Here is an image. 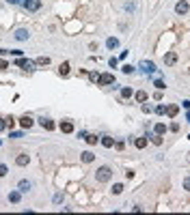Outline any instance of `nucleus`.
Segmentation results:
<instances>
[{
	"mask_svg": "<svg viewBox=\"0 0 190 215\" xmlns=\"http://www.w3.org/2000/svg\"><path fill=\"white\" fill-rule=\"evenodd\" d=\"M110 176H112V170L108 168V166H102V168L95 172V179H97L100 183H108V181H110Z\"/></svg>",
	"mask_w": 190,
	"mask_h": 215,
	"instance_id": "f257e3e1",
	"label": "nucleus"
},
{
	"mask_svg": "<svg viewBox=\"0 0 190 215\" xmlns=\"http://www.w3.org/2000/svg\"><path fill=\"white\" fill-rule=\"evenodd\" d=\"M22 2H24L26 11H39L41 9V0H22Z\"/></svg>",
	"mask_w": 190,
	"mask_h": 215,
	"instance_id": "f03ea898",
	"label": "nucleus"
},
{
	"mask_svg": "<svg viewBox=\"0 0 190 215\" xmlns=\"http://www.w3.org/2000/svg\"><path fill=\"white\" fill-rule=\"evenodd\" d=\"M188 11H190V5L186 2V0H179V2L175 5V13H177V15H186Z\"/></svg>",
	"mask_w": 190,
	"mask_h": 215,
	"instance_id": "7ed1b4c3",
	"label": "nucleus"
},
{
	"mask_svg": "<svg viewBox=\"0 0 190 215\" xmlns=\"http://www.w3.org/2000/svg\"><path fill=\"white\" fill-rule=\"evenodd\" d=\"M100 84H102V86L114 84V76H112V73H102V76H100Z\"/></svg>",
	"mask_w": 190,
	"mask_h": 215,
	"instance_id": "20e7f679",
	"label": "nucleus"
},
{
	"mask_svg": "<svg viewBox=\"0 0 190 215\" xmlns=\"http://www.w3.org/2000/svg\"><path fill=\"white\" fill-rule=\"evenodd\" d=\"M140 69L145 71V73H153V71H156V65H153L151 60H142V62H140Z\"/></svg>",
	"mask_w": 190,
	"mask_h": 215,
	"instance_id": "39448f33",
	"label": "nucleus"
},
{
	"mask_svg": "<svg viewBox=\"0 0 190 215\" xmlns=\"http://www.w3.org/2000/svg\"><path fill=\"white\" fill-rule=\"evenodd\" d=\"M33 123H35V121H33L30 116H26V114H24V116L19 118V125H22L24 129H30V127H33Z\"/></svg>",
	"mask_w": 190,
	"mask_h": 215,
	"instance_id": "423d86ee",
	"label": "nucleus"
},
{
	"mask_svg": "<svg viewBox=\"0 0 190 215\" xmlns=\"http://www.w3.org/2000/svg\"><path fill=\"white\" fill-rule=\"evenodd\" d=\"M15 65H17V67H22V69H33V62H30V60H26V58H22V56H17Z\"/></svg>",
	"mask_w": 190,
	"mask_h": 215,
	"instance_id": "0eeeda50",
	"label": "nucleus"
},
{
	"mask_svg": "<svg viewBox=\"0 0 190 215\" xmlns=\"http://www.w3.org/2000/svg\"><path fill=\"white\" fill-rule=\"evenodd\" d=\"M39 123H41V127H43V129H47V131H52V129L56 127V125H54V121H50V118H41Z\"/></svg>",
	"mask_w": 190,
	"mask_h": 215,
	"instance_id": "6e6552de",
	"label": "nucleus"
},
{
	"mask_svg": "<svg viewBox=\"0 0 190 215\" xmlns=\"http://www.w3.org/2000/svg\"><path fill=\"white\" fill-rule=\"evenodd\" d=\"M15 39H17V41H26V39H28V30H26V28L15 30Z\"/></svg>",
	"mask_w": 190,
	"mask_h": 215,
	"instance_id": "1a4fd4ad",
	"label": "nucleus"
},
{
	"mask_svg": "<svg viewBox=\"0 0 190 215\" xmlns=\"http://www.w3.org/2000/svg\"><path fill=\"white\" fill-rule=\"evenodd\" d=\"M61 131H63V133H71V131H74V123L63 121V123H61Z\"/></svg>",
	"mask_w": 190,
	"mask_h": 215,
	"instance_id": "9d476101",
	"label": "nucleus"
},
{
	"mask_svg": "<svg viewBox=\"0 0 190 215\" xmlns=\"http://www.w3.org/2000/svg\"><path fill=\"white\" fill-rule=\"evenodd\" d=\"M164 62H166V65H175V62H177V54H175V52H169V54L164 56Z\"/></svg>",
	"mask_w": 190,
	"mask_h": 215,
	"instance_id": "9b49d317",
	"label": "nucleus"
},
{
	"mask_svg": "<svg viewBox=\"0 0 190 215\" xmlns=\"http://www.w3.org/2000/svg\"><path fill=\"white\" fill-rule=\"evenodd\" d=\"M28 161H30V157H28V155H17V159H15V163H17V166H28Z\"/></svg>",
	"mask_w": 190,
	"mask_h": 215,
	"instance_id": "f8f14e48",
	"label": "nucleus"
},
{
	"mask_svg": "<svg viewBox=\"0 0 190 215\" xmlns=\"http://www.w3.org/2000/svg\"><path fill=\"white\" fill-rule=\"evenodd\" d=\"M93 159H95V155H93L91 151H84V153H82V161H84V163H91Z\"/></svg>",
	"mask_w": 190,
	"mask_h": 215,
	"instance_id": "ddd939ff",
	"label": "nucleus"
},
{
	"mask_svg": "<svg viewBox=\"0 0 190 215\" xmlns=\"http://www.w3.org/2000/svg\"><path fill=\"white\" fill-rule=\"evenodd\" d=\"M134 146H136V149H145V146H147V138H136Z\"/></svg>",
	"mask_w": 190,
	"mask_h": 215,
	"instance_id": "4468645a",
	"label": "nucleus"
},
{
	"mask_svg": "<svg viewBox=\"0 0 190 215\" xmlns=\"http://www.w3.org/2000/svg\"><path fill=\"white\" fill-rule=\"evenodd\" d=\"M177 112H179V106H166V114L169 116H177Z\"/></svg>",
	"mask_w": 190,
	"mask_h": 215,
	"instance_id": "2eb2a0df",
	"label": "nucleus"
},
{
	"mask_svg": "<svg viewBox=\"0 0 190 215\" xmlns=\"http://www.w3.org/2000/svg\"><path fill=\"white\" fill-rule=\"evenodd\" d=\"M17 187H19V192H28V189H30V181H19Z\"/></svg>",
	"mask_w": 190,
	"mask_h": 215,
	"instance_id": "dca6fc26",
	"label": "nucleus"
},
{
	"mask_svg": "<svg viewBox=\"0 0 190 215\" xmlns=\"http://www.w3.org/2000/svg\"><path fill=\"white\" fill-rule=\"evenodd\" d=\"M58 73H61V76H69V62H63V65L58 67Z\"/></svg>",
	"mask_w": 190,
	"mask_h": 215,
	"instance_id": "f3484780",
	"label": "nucleus"
},
{
	"mask_svg": "<svg viewBox=\"0 0 190 215\" xmlns=\"http://www.w3.org/2000/svg\"><path fill=\"white\" fill-rule=\"evenodd\" d=\"M106 45H108V47H110V50H114V47H117V45H119V39H117V37H110V39H108V41H106Z\"/></svg>",
	"mask_w": 190,
	"mask_h": 215,
	"instance_id": "a211bd4d",
	"label": "nucleus"
},
{
	"mask_svg": "<svg viewBox=\"0 0 190 215\" xmlns=\"http://www.w3.org/2000/svg\"><path fill=\"white\" fill-rule=\"evenodd\" d=\"M121 192H123V185H121V183H114V185H112V194H114V196H119Z\"/></svg>",
	"mask_w": 190,
	"mask_h": 215,
	"instance_id": "6ab92c4d",
	"label": "nucleus"
},
{
	"mask_svg": "<svg viewBox=\"0 0 190 215\" xmlns=\"http://www.w3.org/2000/svg\"><path fill=\"white\" fill-rule=\"evenodd\" d=\"M153 131H156V133H160V136H162V133H164V131H166V125H164V123H158V125H156V127H153Z\"/></svg>",
	"mask_w": 190,
	"mask_h": 215,
	"instance_id": "aec40b11",
	"label": "nucleus"
},
{
	"mask_svg": "<svg viewBox=\"0 0 190 215\" xmlns=\"http://www.w3.org/2000/svg\"><path fill=\"white\" fill-rule=\"evenodd\" d=\"M9 202H13V204L19 202V192H11V194H9Z\"/></svg>",
	"mask_w": 190,
	"mask_h": 215,
	"instance_id": "412c9836",
	"label": "nucleus"
},
{
	"mask_svg": "<svg viewBox=\"0 0 190 215\" xmlns=\"http://www.w3.org/2000/svg\"><path fill=\"white\" fill-rule=\"evenodd\" d=\"M102 144H104L106 149H112V144H114V140H112V138H102Z\"/></svg>",
	"mask_w": 190,
	"mask_h": 215,
	"instance_id": "4be33fe9",
	"label": "nucleus"
},
{
	"mask_svg": "<svg viewBox=\"0 0 190 215\" xmlns=\"http://www.w3.org/2000/svg\"><path fill=\"white\" fill-rule=\"evenodd\" d=\"M145 99H147V92L145 90H138L136 92V101H145Z\"/></svg>",
	"mask_w": 190,
	"mask_h": 215,
	"instance_id": "5701e85b",
	"label": "nucleus"
},
{
	"mask_svg": "<svg viewBox=\"0 0 190 215\" xmlns=\"http://www.w3.org/2000/svg\"><path fill=\"white\" fill-rule=\"evenodd\" d=\"M151 142H153V144H158V146H160V144H162V136H160V133L151 136Z\"/></svg>",
	"mask_w": 190,
	"mask_h": 215,
	"instance_id": "b1692460",
	"label": "nucleus"
},
{
	"mask_svg": "<svg viewBox=\"0 0 190 215\" xmlns=\"http://www.w3.org/2000/svg\"><path fill=\"white\" fill-rule=\"evenodd\" d=\"M97 136H86V144H97Z\"/></svg>",
	"mask_w": 190,
	"mask_h": 215,
	"instance_id": "393cba45",
	"label": "nucleus"
},
{
	"mask_svg": "<svg viewBox=\"0 0 190 215\" xmlns=\"http://www.w3.org/2000/svg\"><path fill=\"white\" fill-rule=\"evenodd\" d=\"M47 62H50V58H47V56H39V58H37V65H47Z\"/></svg>",
	"mask_w": 190,
	"mask_h": 215,
	"instance_id": "a878e982",
	"label": "nucleus"
},
{
	"mask_svg": "<svg viewBox=\"0 0 190 215\" xmlns=\"http://www.w3.org/2000/svg\"><path fill=\"white\" fill-rule=\"evenodd\" d=\"M7 172H9V168L5 163H0V176H7Z\"/></svg>",
	"mask_w": 190,
	"mask_h": 215,
	"instance_id": "bb28decb",
	"label": "nucleus"
},
{
	"mask_svg": "<svg viewBox=\"0 0 190 215\" xmlns=\"http://www.w3.org/2000/svg\"><path fill=\"white\" fill-rule=\"evenodd\" d=\"M123 73H128V76L134 73V67H132V65H125V67H123Z\"/></svg>",
	"mask_w": 190,
	"mask_h": 215,
	"instance_id": "cd10ccee",
	"label": "nucleus"
},
{
	"mask_svg": "<svg viewBox=\"0 0 190 215\" xmlns=\"http://www.w3.org/2000/svg\"><path fill=\"white\" fill-rule=\"evenodd\" d=\"M121 95L123 97H132V88H121Z\"/></svg>",
	"mask_w": 190,
	"mask_h": 215,
	"instance_id": "c85d7f7f",
	"label": "nucleus"
},
{
	"mask_svg": "<svg viewBox=\"0 0 190 215\" xmlns=\"http://www.w3.org/2000/svg\"><path fill=\"white\" fill-rule=\"evenodd\" d=\"M9 125H7V118H0V131H5Z\"/></svg>",
	"mask_w": 190,
	"mask_h": 215,
	"instance_id": "c756f323",
	"label": "nucleus"
},
{
	"mask_svg": "<svg viewBox=\"0 0 190 215\" xmlns=\"http://www.w3.org/2000/svg\"><path fill=\"white\" fill-rule=\"evenodd\" d=\"M184 189H188V192H190V176L184 179Z\"/></svg>",
	"mask_w": 190,
	"mask_h": 215,
	"instance_id": "7c9ffc66",
	"label": "nucleus"
},
{
	"mask_svg": "<svg viewBox=\"0 0 190 215\" xmlns=\"http://www.w3.org/2000/svg\"><path fill=\"white\" fill-rule=\"evenodd\" d=\"M156 88L162 90V88H164V82H162V80H156Z\"/></svg>",
	"mask_w": 190,
	"mask_h": 215,
	"instance_id": "2f4dec72",
	"label": "nucleus"
},
{
	"mask_svg": "<svg viewBox=\"0 0 190 215\" xmlns=\"http://www.w3.org/2000/svg\"><path fill=\"white\" fill-rule=\"evenodd\" d=\"M9 67V62L7 60H2V58H0V71H2V69H7Z\"/></svg>",
	"mask_w": 190,
	"mask_h": 215,
	"instance_id": "473e14b6",
	"label": "nucleus"
},
{
	"mask_svg": "<svg viewBox=\"0 0 190 215\" xmlns=\"http://www.w3.org/2000/svg\"><path fill=\"white\" fill-rule=\"evenodd\" d=\"M89 78H91V80H93V82H100V73H91V76H89Z\"/></svg>",
	"mask_w": 190,
	"mask_h": 215,
	"instance_id": "72a5a7b5",
	"label": "nucleus"
},
{
	"mask_svg": "<svg viewBox=\"0 0 190 215\" xmlns=\"http://www.w3.org/2000/svg\"><path fill=\"white\" fill-rule=\"evenodd\" d=\"M7 125H9V129H11V127L15 125V118H11V116H9V118H7Z\"/></svg>",
	"mask_w": 190,
	"mask_h": 215,
	"instance_id": "f704fd0d",
	"label": "nucleus"
},
{
	"mask_svg": "<svg viewBox=\"0 0 190 215\" xmlns=\"http://www.w3.org/2000/svg\"><path fill=\"white\" fill-rule=\"evenodd\" d=\"M156 112H158V114H164V112H166V108H164V106H158V108H156Z\"/></svg>",
	"mask_w": 190,
	"mask_h": 215,
	"instance_id": "c9c22d12",
	"label": "nucleus"
},
{
	"mask_svg": "<svg viewBox=\"0 0 190 215\" xmlns=\"http://www.w3.org/2000/svg\"><path fill=\"white\" fill-rule=\"evenodd\" d=\"M54 202H56V204L63 202V194H56V196H54Z\"/></svg>",
	"mask_w": 190,
	"mask_h": 215,
	"instance_id": "e433bc0d",
	"label": "nucleus"
},
{
	"mask_svg": "<svg viewBox=\"0 0 190 215\" xmlns=\"http://www.w3.org/2000/svg\"><path fill=\"white\" fill-rule=\"evenodd\" d=\"M108 65H110V67L114 69V67H117V58H110V60H108Z\"/></svg>",
	"mask_w": 190,
	"mask_h": 215,
	"instance_id": "4c0bfd02",
	"label": "nucleus"
},
{
	"mask_svg": "<svg viewBox=\"0 0 190 215\" xmlns=\"http://www.w3.org/2000/svg\"><path fill=\"white\" fill-rule=\"evenodd\" d=\"M181 106H184L186 110H190V101H181Z\"/></svg>",
	"mask_w": 190,
	"mask_h": 215,
	"instance_id": "58836bf2",
	"label": "nucleus"
},
{
	"mask_svg": "<svg viewBox=\"0 0 190 215\" xmlns=\"http://www.w3.org/2000/svg\"><path fill=\"white\" fill-rule=\"evenodd\" d=\"M9 2H11V5H15V2H19V0H9Z\"/></svg>",
	"mask_w": 190,
	"mask_h": 215,
	"instance_id": "ea45409f",
	"label": "nucleus"
},
{
	"mask_svg": "<svg viewBox=\"0 0 190 215\" xmlns=\"http://www.w3.org/2000/svg\"><path fill=\"white\" fill-rule=\"evenodd\" d=\"M186 118H188V123H190V112H188V114H186Z\"/></svg>",
	"mask_w": 190,
	"mask_h": 215,
	"instance_id": "a19ab883",
	"label": "nucleus"
}]
</instances>
